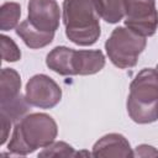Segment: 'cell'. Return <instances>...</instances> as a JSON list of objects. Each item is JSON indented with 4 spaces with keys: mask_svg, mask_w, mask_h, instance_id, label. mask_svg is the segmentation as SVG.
Instances as JSON below:
<instances>
[{
    "mask_svg": "<svg viewBox=\"0 0 158 158\" xmlns=\"http://www.w3.org/2000/svg\"><path fill=\"white\" fill-rule=\"evenodd\" d=\"M57 133V123L49 115L30 114L16 122L7 149L10 154L26 156L53 143Z\"/></svg>",
    "mask_w": 158,
    "mask_h": 158,
    "instance_id": "obj_1",
    "label": "cell"
},
{
    "mask_svg": "<svg viewBox=\"0 0 158 158\" xmlns=\"http://www.w3.org/2000/svg\"><path fill=\"white\" fill-rule=\"evenodd\" d=\"M99 17L94 0H64L63 2L65 35L78 46H91L98 41Z\"/></svg>",
    "mask_w": 158,
    "mask_h": 158,
    "instance_id": "obj_2",
    "label": "cell"
},
{
    "mask_svg": "<svg viewBox=\"0 0 158 158\" xmlns=\"http://www.w3.org/2000/svg\"><path fill=\"white\" fill-rule=\"evenodd\" d=\"M127 112L137 123H151L158 120V73L143 68L130 85Z\"/></svg>",
    "mask_w": 158,
    "mask_h": 158,
    "instance_id": "obj_3",
    "label": "cell"
},
{
    "mask_svg": "<svg viewBox=\"0 0 158 158\" xmlns=\"http://www.w3.org/2000/svg\"><path fill=\"white\" fill-rule=\"evenodd\" d=\"M46 64L60 75H90L104 68L105 57L100 49L75 51L60 46L47 54Z\"/></svg>",
    "mask_w": 158,
    "mask_h": 158,
    "instance_id": "obj_4",
    "label": "cell"
},
{
    "mask_svg": "<svg viewBox=\"0 0 158 158\" xmlns=\"http://www.w3.org/2000/svg\"><path fill=\"white\" fill-rule=\"evenodd\" d=\"M146 37L133 32L128 27H116L105 42V49L114 65L121 69L137 64L139 54L146 48Z\"/></svg>",
    "mask_w": 158,
    "mask_h": 158,
    "instance_id": "obj_5",
    "label": "cell"
},
{
    "mask_svg": "<svg viewBox=\"0 0 158 158\" xmlns=\"http://www.w3.org/2000/svg\"><path fill=\"white\" fill-rule=\"evenodd\" d=\"M125 25L133 32L149 37L158 28V11L154 0H126Z\"/></svg>",
    "mask_w": 158,
    "mask_h": 158,
    "instance_id": "obj_6",
    "label": "cell"
},
{
    "mask_svg": "<svg viewBox=\"0 0 158 158\" xmlns=\"http://www.w3.org/2000/svg\"><path fill=\"white\" fill-rule=\"evenodd\" d=\"M25 96L31 106L52 109L60 101L62 90L59 85L48 75L36 74L27 81Z\"/></svg>",
    "mask_w": 158,
    "mask_h": 158,
    "instance_id": "obj_7",
    "label": "cell"
},
{
    "mask_svg": "<svg viewBox=\"0 0 158 158\" xmlns=\"http://www.w3.org/2000/svg\"><path fill=\"white\" fill-rule=\"evenodd\" d=\"M27 20L41 31L56 32L60 20L59 6L56 0H30Z\"/></svg>",
    "mask_w": 158,
    "mask_h": 158,
    "instance_id": "obj_8",
    "label": "cell"
},
{
    "mask_svg": "<svg viewBox=\"0 0 158 158\" xmlns=\"http://www.w3.org/2000/svg\"><path fill=\"white\" fill-rule=\"evenodd\" d=\"M94 157H132L130 142L120 133H109L101 137L93 147Z\"/></svg>",
    "mask_w": 158,
    "mask_h": 158,
    "instance_id": "obj_9",
    "label": "cell"
},
{
    "mask_svg": "<svg viewBox=\"0 0 158 158\" xmlns=\"http://www.w3.org/2000/svg\"><path fill=\"white\" fill-rule=\"evenodd\" d=\"M16 33L21 40L25 42V44L30 48H42L49 44L53 41L54 32H44L38 28H36L28 20L22 21L16 27Z\"/></svg>",
    "mask_w": 158,
    "mask_h": 158,
    "instance_id": "obj_10",
    "label": "cell"
},
{
    "mask_svg": "<svg viewBox=\"0 0 158 158\" xmlns=\"http://www.w3.org/2000/svg\"><path fill=\"white\" fill-rule=\"evenodd\" d=\"M21 89V78L20 74L12 68H4L1 70L0 79V104L10 101L19 95Z\"/></svg>",
    "mask_w": 158,
    "mask_h": 158,
    "instance_id": "obj_11",
    "label": "cell"
},
{
    "mask_svg": "<svg viewBox=\"0 0 158 158\" xmlns=\"http://www.w3.org/2000/svg\"><path fill=\"white\" fill-rule=\"evenodd\" d=\"M99 16L109 23H117L126 15V0H94Z\"/></svg>",
    "mask_w": 158,
    "mask_h": 158,
    "instance_id": "obj_12",
    "label": "cell"
},
{
    "mask_svg": "<svg viewBox=\"0 0 158 158\" xmlns=\"http://www.w3.org/2000/svg\"><path fill=\"white\" fill-rule=\"evenodd\" d=\"M0 109H1L0 115L7 117L11 122H19L28 114V111L31 110V104L27 101L26 96L23 98L22 95H19L17 98L10 101L1 102Z\"/></svg>",
    "mask_w": 158,
    "mask_h": 158,
    "instance_id": "obj_13",
    "label": "cell"
},
{
    "mask_svg": "<svg viewBox=\"0 0 158 158\" xmlns=\"http://www.w3.org/2000/svg\"><path fill=\"white\" fill-rule=\"evenodd\" d=\"M21 15V7L17 2H5L0 9V28L9 31L17 27Z\"/></svg>",
    "mask_w": 158,
    "mask_h": 158,
    "instance_id": "obj_14",
    "label": "cell"
},
{
    "mask_svg": "<svg viewBox=\"0 0 158 158\" xmlns=\"http://www.w3.org/2000/svg\"><path fill=\"white\" fill-rule=\"evenodd\" d=\"M77 152L72 146L65 142H53L49 146L44 147L42 152L38 153V157H75Z\"/></svg>",
    "mask_w": 158,
    "mask_h": 158,
    "instance_id": "obj_15",
    "label": "cell"
},
{
    "mask_svg": "<svg viewBox=\"0 0 158 158\" xmlns=\"http://www.w3.org/2000/svg\"><path fill=\"white\" fill-rule=\"evenodd\" d=\"M1 56L5 62H17L21 58V52L12 38L1 36Z\"/></svg>",
    "mask_w": 158,
    "mask_h": 158,
    "instance_id": "obj_16",
    "label": "cell"
},
{
    "mask_svg": "<svg viewBox=\"0 0 158 158\" xmlns=\"http://www.w3.org/2000/svg\"><path fill=\"white\" fill-rule=\"evenodd\" d=\"M11 121L7 118V117H5V116H2V115H0V144H4L5 142H6V139H7V137H9V135H10V130H11Z\"/></svg>",
    "mask_w": 158,
    "mask_h": 158,
    "instance_id": "obj_17",
    "label": "cell"
},
{
    "mask_svg": "<svg viewBox=\"0 0 158 158\" xmlns=\"http://www.w3.org/2000/svg\"><path fill=\"white\" fill-rule=\"evenodd\" d=\"M133 156H138V157H157L158 156V151L148 144H141L136 148V152H133Z\"/></svg>",
    "mask_w": 158,
    "mask_h": 158,
    "instance_id": "obj_18",
    "label": "cell"
},
{
    "mask_svg": "<svg viewBox=\"0 0 158 158\" xmlns=\"http://www.w3.org/2000/svg\"><path fill=\"white\" fill-rule=\"evenodd\" d=\"M156 70H157V73H158V64H157V68H156Z\"/></svg>",
    "mask_w": 158,
    "mask_h": 158,
    "instance_id": "obj_19",
    "label": "cell"
}]
</instances>
